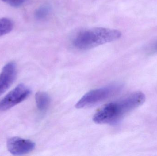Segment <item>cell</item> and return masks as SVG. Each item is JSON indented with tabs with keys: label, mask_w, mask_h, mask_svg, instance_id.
Segmentation results:
<instances>
[{
	"label": "cell",
	"mask_w": 157,
	"mask_h": 156,
	"mask_svg": "<svg viewBox=\"0 0 157 156\" xmlns=\"http://www.w3.org/2000/svg\"><path fill=\"white\" fill-rule=\"evenodd\" d=\"M144 94L136 92L117 101L108 103L94 115L93 120L97 124L115 125L133 110L143 104L145 101Z\"/></svg>",
	"instance_id": "6da1fadb"
},
{
	"label": "cell",
	"mask_w": 157,
	"mask_h": 156,
	"mask_svg": "<svg viewBox=\"0 0 157 156\" xmlns=\"http://www.w3.org/2000/svg\"><path fill=\"white\" fill-rule=\"evenodd\" d=\"M122 33L117 29L95 27L82 30L74 38V46L79 50H87L98 46L116 41Z\"/></svg>",
	"instance_id": "7a4b0ae2"
},
{
	"label": "cell",
	"mask_w": 157,
	"mask_h": 156,
	"mask_svg": "<svg viewBox=\"0 0 157 156\" xmlns=\"http://www.w3.org/2000/svg\"><path fill=\"white\" fill-rule=\"evenodd\" d=\"M122 87L120 83H114L92 90L86 93L78 101L75 107L81 109L98 104L118 93Z\"/></svg>",
	"instance_id": "3957f363"
},
{
	"label": "cell",
	"mask_w": 157,
	"mask_h": 156,
	"mask_svg": "<svg viewBox=\"0 0 157 156\" xmlns=\"http://www.w3.org/2000/svg\"><path fill=\"white\" fill-rule=\"evenodd\" d=\"M30 90L25 85L20 84L0 101V111H5L25 100Z\"/></svg>",
	"instance_id": "277c9868"
},
{
	"label": "cell",
	"mask_w": 157,
	"mask_h": 156,
	"mask_svg": "<svg viewBox=\"0 0 157 156\" xmlns=\"http://www.w3.org/2000/svg\"><path fill=\"white\" fill-rule=\"evenodd\" d=\"M7 147L12 154L23 155L33 151L35 148V144L28 139L18 137H11L7 140Z\"/></svg>",
	"instance_id": "5b68a950"
},
{
	"label": "cell",
	"mask_w": 157,
	"mask_h": 156,
	"mask_svg": "<svg viewBox=\"0 0 157 156\" xmlns=\"http://www.w3.org/2000/svg\"><path fill=\"white\" fill-rule=\"evenodd\" d=\"M16 74V67L14 62H9L3 67L0 73V96L13 84Z\"/></svg>",
	"instance_id": "8992f818"
},
{
	"label": "cell",
	"mask_w": 157,
	"mask_h": 156,
	"mask_svg": "<svg viewBox=\"0 0 157 156\" xmlns=\"http://www.w3.org/2000/svg\"><path fill=\"white\" fill-rule=\"evenodd\" d=\"M37 107L39 111H46L50 102L49 96L44 92H38L35 96Z\"/></svg>",
	"instance_id": "52a82bcc"
},
{
	"label": "cell",
	"mask_w": 157,
	"mask_h": 156,
	"mask_svg": "<svg viewBox=\"0 0 157 156\" xmlns=\"http://www.w3.org/2000/svg\"><path fill=\"white\" fill-rule=\"evenodd\" d=\"M13 27V22L10 18L6 17L0 18V37L10 33Z\"/></svg>",
	"instance_id": "ba28073f"
},
{
	"label": "cell",
	"mask_w": 157,
	"mask_h": 156,
	"mask_svg": "<svg viewBox=\"0 0 157 156\" xmlns=\"http://www.w3.org/2000/svg\"><path fill=\"white\" fill-rule=\"evenodd\" d=\"M52 11V7L48 4L41 5L36 10L35 17L38 20H43L47 18Z\"/></svg>",
	"instance_id": "9c48e42d"
},
{
	"label": "cell",
	"mask_w": 157,
	"mask_h": 156,
	"mask_svg": "<svg viewBox=\"0 0 157 156\" xmlns=\"http://www.w3.org/2000/svg\"><path fill=\"white\" fill-rule=\"evenodd\" d=\"M13 7H19L23 5L27 0H1Z\"/></svg>",
	"instance_id": "30bf717a"
},
{
	"label": "cell",
	"mask_w": 157,
	"mask_h": 156,
	"mask_svg": "<svg viewBox=\"0 0 157 156\" xmlns=\"http://www.w3.org/2000/svg\"><path fill=\"white\" fill-rule=\"evenodd\" d=\"M155 47H156V49H157V43L156 44V45Z\"/></svg>",
	"instance_id": "8fae6325"
}]
</instances>
